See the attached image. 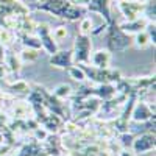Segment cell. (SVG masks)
Wrapping results in <instances>:
<instances>
[{
  "mask_svg": "<svg viewBox=\"0 0 156 156\" xmlns=\"http://www.w3.org/2000/svg\"><path fill=\"white\" fill-rule=\"evenodd\" d=\"M20 2H22V3L25 5V6H28V8H30V6L36 5L37 2H41V0H20Z\"/></svg>",
  "mask_w": 156,
  "mask_h": 156,
  "instance_id": "31",
  "label": "cell"
},
{
  "mask_svg": "<svg viewBox=\"0 0 156 156\" xmlns=\"http://www.w3.org/2000/svg\"><path fill=\"white\" fill-rule=\"evenodd\" d=\"M3 62H5V66H8V69L11 72H19L20 70V66H22V62L19 59V56L16 53H12V51L8 48L5 50V55H3Z\"/></svg>",
  "mask_w": 156,
  "mask_h": 156,
  "instance_id": "16",
  "label": "cell"
},
{
  "mask_svg": "<svg viewBox=\"0 0 156 156\" xmlns=\"http://www.w3.org/2000/svg\"><path fill=\"white\" fill-rule=\"evenodd\" d=\"M42 154H48V153L42 150L41 142H37V140L25 144L17 153V156H42Z\"/></svg>",
  "mask_w": 156,
  "mask_h": 156,
  "instance_id": "14",
  "label": "cell"
},
{
  "mask_svg": "<svg viewBox=\"0 0 156 156\" xmlns=\"http://www.w3.org/2000/svg\"><path fill=\"white\" fill-rule=\"evenodd\" d=\"M48 64L51 67L67 70L70 66H73V55H72V48L70 50H58L56 53L50 55Z\"/></svg>",
  "mask_w": 156,
  "mask_h": 156,
  "instance_id": "11",
  "label": "cell"
},
{
  "mask_svg": "<svg viewBox=\"0 0 156 156\" xmlns=\"http://www.w3.org/2000/svg\"><path fill=\"white\" fill-rule=\"evenodd\" d=\"M133 45H134L137 50H145L147 47L151 45L150 39H148V34L145 33V30L133 34Z\"/></svg>",
  "mask_w": 156,
  "mask_h": 156,
  "instance_id": "20",
  "label": "cell"
},
{
  "mask_svg": "<svg viewBox=\"0 0 156 156\" xmlns=\"http://www.w3.org/2000/svg\"><path fill=\"white\" fill-rule=\"evenodd\" d=\"M69 2L72 3V5H75V6H80V8H87V5H89V0H69Z\"/></svg>",
  "mask_w": 156,
  "mask_h": 156,
  "instance_id": "29",
  "label": "cell"
},
{
  "mask_svg": "<svg viewBox=\"0 0 156 156\" xmlns=\"http://www.w3.org/2000/svg\"><path fill=\"white\" fill-rule=\"evenodd\" d=\"M31 8L53 14L59 19L64 20H78L86 16V9L72 5L69 0H41L36 5H33Z\"/></svg>",
  "mask_w": 156,
  "mask_h": 156,
  "instance_id": "1",
  "label": "cell"
},
{
  "mask_svg": "<svg viewBox=\"0 0 156 156\" xmlns=\"http://www.w3.org/2000/svg\"><path fill=\"white\" fill-rule=\"evenodd\" d=\"M111 59H112L111 51L108 48H100V50L94 51V53H90L89 64L97 69H108L111 64Z\"/></svg>",
  "mask_w": 156,
  "mask_h": 156,
  "instance_id": "12",
  "label": "cell"
},
{
  "mask_svg": "<svg viewBox=\"0 0 156 156\" xmlns=\"http://www.w3.org/2000/svg\"><path fill=\"white\" fill-rule=\"evenodd\" d=\"M42 156H50V154H42Z\"/></svg>",
  "mask_w": 156,
  "mask_h": 156,
  "instance_id": "33",
  "label": "cell"
},
{
  "mask_svg": "<svg viewBox=\"0 0 156 156\" xmlns=\"http://www.w3.org/2000/svg\"><path fill=\"white\" fill-rule=\"evenodd\" d=\"M9 90L11 92H28L30 90V86H28V83H25L23 80H16L14 83H11L9 84Z\"/></svg>",
  "mask_w": 156,
  "mask_h": 156,
  "instance_id": "26",
  "label": "cell"
},
{
  "mask_svg": "<svg viewBox=\"0 0 156 156\" xmlns=\"http://www.w3.org/2000/svg\"><path fill=\"white\" fill-rule=\"evenodd\" d=\"M145 33L148 34L150 42H151V45L154 47V44H156V25H154V22H148V23H147Z\"/></svg>",
  "mask_w": 156,
  "mask_h": 156,
  "instance_id": "28",
  "label": "cell"
},
{
  "mask_svg": "<svg viewBox=\"0 0 156 156\" xmlns=\"http://www.w3.org/2000/svg\"><path fill=\"white\" fill-rule=\"evenodd\" d=\"M67 72H69V76L72 78L73 81L83 83V81H86V80H87L84 70H83L80 66H78V64H73V66H70V67L67 69Z\"/></svg>",
  "mask_w": 156,
  "mask_h": 156,
  "instance_id": "23",
  "label": "cell"
},
{
  "mask_svg": "<svg viewBox=\"0 0 156 156\" xmlns=\"http://www.w3.org/2000/svg\"><path fill=\"white\" fill-rule=\"evenodd\" d=\"M48 137H50V133L47 131L45 128H42L41 125L33 129V139H34V140H37V142H45V140H48Z\"/></svg>",
  "mask_w": 156,
  "mask_h": 156,
  "instance_id": "25",
  "label": "cell"
},
{
  "mask_svg": "<svg viewBox=\"0 0 156 156\" xmlns=\"http://www.w3.org/2000/svg\"><path fill=\"white\" fill-rule=\"evenodd\" d=\"M31 106L30 103H25V101H16L12 105V115L16 119H22V117H28V112H30Z\"/></svg>",
  "mask_w": 156,
  "mask_h": 156,
  "instance_id": "21",
  "label": "cell"
},
{
  "mask_svg": "<svg viewBox=\"0 0 156 156\" xmlns=\"http://www.w3.org/2000/svg\"><path fill=\"white\" fill-rule=\"evenodd\" d=\"M39 51L41 50H36V48H22L19 53H17V56H19V59H20V62L22 64H33V62H36L37 61V58H39Z\"/></svg>",
  "mask_w": 156,
  "mask_h": 156,
  "instance_id": "17",
  "label": "cell"
},
{
  "mask_svg": "<svg viewBox=\"0 0 156 156\" xmlns=\"http://www.w3.org/2000/svg\"><path fill=\"white\" fill-rule=\"evenodd\" d=\"M86 73V78L97 84H106V83H117L122 80V75L115 69H97L90 64H78Z\"/></svg>",
  "mask_w": 156,
  "mask_h": 156,
  "instance_id": "2",
  "label": "cell"
},
{
  "mask_svg": "<svg viewBox=\"0 0 156 156\" xmlns=\"http://www.w3.org/2000/svg\"><path fill=\"white\" fill-rule=\"evenodd\" d=\"M51 36H53V39L56 42H61V41H64V39L67 37V28L64 27V25H59V27L51 30Z\"/></svg>",
  "mask_w": 156,
  "mask_h": 156,
  "instance_id": "27",
  "label": "cell"
},
{
  "mask_svg": "<svg viewBox=\"0 0 156 156\" xmlns=\"http://www.w3.org/2000/svg\"><path fill=\"white\" fill-rule=\"evenodd\" d=\"M156 147V140H154V129L153 131H148V133H144L137 137H134L133 144H131V150L136 153V154H144V153H148L151 150H154Z\"/></svg>",
  "mask_w": 156,
  "mask_h": 156,
  "instance_id": "9",
  "label": "cell"
},
{
  "mask_svg": "<svg viewBox=\"0 0 156 156\" xmlns=\"http://www.w3.org/2000/svg\"><path fill=\"white\" fill-rule=\"evenodd\" d=\"M86 11L100 14V17L108 25L114 22L112 16H111V0H89V5H87Z\"/></svg>",
  "mask_w": 156,
  "mask_h": 156,
  "instance_id": "10",
  "label": "cell"
},
{
  "mask_svg": "<svg viewBox=\"0 0 156 156\" xmlns=\"http://www.w3.org/2000/svg\"><path fill=\"white\" fill-rule=\"evenodd\" d=\"M133 140H134V136L131 133H128L126 129L119 134V142H120V147L122 148H131Z\"/></svg>",
  "mask_w": 156,
  "mask_h": 156,
  "instance_id": "24",
  "label": "cell"
},
{
  "mask_svg": "<svg viewBox=\"0 0 156 156\" xmlns=\"http://www.w3.org/2000/svg\"><path fill=\"white\" fill-rule=\"evenodd\" d=\"M25 16H30V8L25 6L20 0H0V19Z\"/></svg>",
  "mask_w": 156,
  "mask_h": 156,
  "instance_id": "7",
  "label": "cell"
},
{
  "mask_svg": "<svg viewBox=\"0 0 156 156\" xmlns=\"http://www.w3.org/2000/svg\"><path fill=\"white\" fill-rule=\"evenodd\" d=\"M72 94H73L72 86H69V84H66V83L58 84V86L53 89V92H51V95L56 97L58 100H66V98H70V97H72Z\"/></svg>",
  "mask_w": 156,
  "mask_h": 156,
  "instance_id": "19",
  "label": "cell"
},
{
  "mask_svg": "<svg viewBox=\"0 0 156 156\" xmlns=\"http://www.w3.org/2000/svg\"><path fill=\"white\" fill-rule=\"evenodd\" d=\"M133 45V36L123 33L117 23L112 22L108 25V50L111 51H125Z\"/></svg>",
  "mask_w": 156,
  "mask_h": 156,
  "instance_id": "3",
  "label": "cell"
},
{
  "mask_svg": "<svg viewBox=\"0 0 156 156\" xmlns=\"http://www.w3.org/2000/svg\"><path fill=\"white\" fill-rule=\"evenodd\" d=\"M129 119L137 122V123H145V122H153L154 120V103L148 101H136L134 106L131 109V115H129Z\"/></svg>",
  "mask_w": 156,
  "mask_h": 156,
  "instance_id": "8",
  "label": "cell"
},
{
  "mask_svg": "<svg viewBox=\"0 0 156 156\" xmlns=\"http://www.w3.org/2000/svg\"><path fill=\"white\" fill-rule=\"evenodd\" d=\"M19 34V39L25 48H36V50H42L41 48V41L36 34H28V33H16Z\"/></svg>",
  "mask_w": 156,
  "mask_h": 156,
  "instance_id": "15",
  "label": "cell"
},
{
  "mask_svg": "<svg viewBox=\"0 0 156 156\" xmlns=\"http://www.w3.org/2000/svg\"><path fill=\"white\" fill-rule=\"evenodd\" d=\"M94 31H95V25H94L92 17H89V16L81 17L80 19V25H78V34L90 36V34H94Z\"/></svg>",
  "mask_w": 156,
  "mask_h": 156,
  "instance_id": "18",
  "label": "cell"
},
{
  "mask_svg": "<svg viewBox=\"0 0 156 156\" xmlns=\"http://www.w3.org/2000/svg\"><path fill=\"white\" fill-rule=\"evenodd\" d=\"M119 156H137L131 148H122L120 151H119Z\"/></svg>",
  "mask_w": 156,
  "mask_h": 156,
  "instance_id": "30",
  "label": "cell"
},
{
  "mask_svg": "<svg viewBox=\"0 0 156 156\" xmlns=\"http://www.w3.org/2000/svg\"><path fill=\"white\" fill-rule=\"evenodd\" d=\"M90 53H92V42H90V36L76 34L73 41V64H89Z\"/></svg>",
  "mask_w": 156,
  "mask_h": 156,
  "instance_id": "4",
  "label": "cell"
},
{
  "mask_svg": "<svg viewBox=\"0 0 156 156\" xmlns=\"http://www.w3.org/2000/svg\"><path fill=\"white\" fill-rule=\"evenodd\" d=\"M16 41V33L6 30V28H0V44L3 48H9Z\"/></svg>",
  "mask_w": 156,
  "mask_h": 156,
  "instance_id": "22",
  "label": "cell"
},
{
  "mask_svg": "<svg viewBox=\"0 0 156 156\" xmlns=\"http://www.w3.org/2000/svg\"><path fill=\"white\" fill-rule=\"evenodd\" d=\"M117 8H119L120 14L125 17V20H134L139 17H144L145 2H139V0H119Z\"/></svg>",
  "mask_w": 156,
  "mask_h": 156,
  "instance_id": "5",
  "label": "cell"
},
{
  "mask_svg": "<svg viewBox=\"0 0 156 156\" xmlns=\"http://www.w3.org/2000/svg\"><path fill=\"white\" fill-rule=\"evenodd\" d=\"M34 34L39 37V41H41V48L45 51L48 56L56 53V51L59 50L58 48V42L53 39V36H51V28L48 27L47 23H37L36 30H34Z\"/></svg>",
  "mask_w": 156,
  "mask_h": 156,
  "instance_id": "6",
  "label": "cell"
},
{
  "mask_svg": "<svg viewBox=\"0 0 156 156\" xmlns=\"http://www.w3.org/2000/svg\"><path fill=\"white\" fill-rule=\"evenodd\" d=\"M148 22H150V20H147L145 17H139V19H134V20H123V22H119V23H117V27H119L123 33L133 36V34H136V33H139V31H144Z\"/></svg>",
  "mask_w": 156,
  "mask_h": 156,
  "instance_id": "13",
  "label": "cell"
},
{
  "mask_svg": "<svg viewBox=\"0 0 156 156\" xmlns=\"http://www.w3.org/2000/svg\"><path fill=\"white\" fill-rule=\"evenodd\" d=\"M66 156H73V154H70V153H69V154H66Z\"/></svg>",
  "mask_w": 156,
  "mask_h": 156,
  "instance_id": "32",
  "label": "cell"
}]
</instances>
